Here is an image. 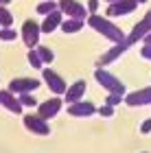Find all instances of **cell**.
<instances>
[{
    "mask_svg": "<svg viewBox=\"0 0 151 153\" xmlns=\"http://www.w3.org/2000/svg\"><path fill=\"white\" fill-rule=\"evenodd\" d=\"M0 105L4 109H9L11 114H22V105H20L18 96L11 94L9 90H0Z\"/></svg>",
    "mask_w": 151,
    "mask_h": 153,
    "instance_id": "obj_13",
    "label": "cell"
},
{
    "mask_svg": "<svg viewBox=\"0 0 151 153\" xmlns=\"http://www.w3.org/2000/svg\"><path fill=\"white\" fill-rule=\"evenodd\" d=\"M140 131H142V134H149V131H151V118L140 125Z\"/></svg>",
    "mask_w": 151,
    "mask_h": 153,
    "instance_id": "obj_26",
    "label": "cell"
},
{
    "mask_svg": "<svg viewBox=\"0 0 151 153\" xmlns=\"http://www.w3.org/2000/svg\"><path fill=\"white\" fill-rule=\"evenodd\" d=\"M24 127L31 131V134H37V136H48L51 134V127L44 118H39L37 114H26L24 118Z\"/></svg>",
    "mask_w": 151,
    "mask_h": 153,
    "instance_id": "obj_8",
    "label": "cell"
},
{
    "mask_svg": "<svg viewBox=\"0 0 151 153\" xmlns=\"http://www.w3.org/2000/svg\"><path fill=\"white\" fill-rule=\"evenodd\" d=\"M94 79H97L99 85L105 88L109 94H121V96H125V83H123L118 76H114L109 70H105V68H97V70H94Z\"/></svg>",
    "mask_w": 151,
    "mask_h": 153,
    "instance_id": "obj_2",
    "label": "cell"
},
{
    "mask_svg": "<svg viewBox=\"0 0 151 153\" xmlns=\"http://www.w3.org/2000/svg\"><path fill=\"white\" fill-rule=\"evenodd\" d=\"M140 55H142L145 59H149V61H151V46H149V44H145V46L140 48Z\"/></svg>",
    "mask_w": 151,
    "mask_h": 153,
    "instance_id": "obj_25",
    "label": "cell"
},
{
    "mask_svg": "<svg viewBox=\"0 0 151 153\" xmlns=\"http://www.w3.org/2000/svg\"><path fill=\"white\" fill-rule=\"evenodd\" d=\"M97 7H99V0H88V7H86V9H88V13L92 16V13H97Z\"/></svg>",
    "mask_w": 151,
    "mask_h": 153,
    "instance_id": "obj_24",
    "label": "cell"
},
{
    "mask_svg": "<svg viewBox=\"0 0 151 153\" xmlns=\"http://www.w3.org/2000/svg\"><path fill=\"white\" fill-rule=\"evenodd\" d=\"M42 85L39 79H33V76H18V79H11L9 83V92L11 94H31Z\"/></svg>",
    "mask_w": 151,
    "mask_h": 153,
    "instance_id": "obj_3",
    "label": "cell"
},
{
    "mask_svg": "<svg viewBox=\"0 0 151 153\" xmlns=\"http://www.w3.org/2000/svg\"><path fill=\"white\" fill-rule=\"evenodd\" d=\"M86 90H88V83L83 81V79H79V81H74L72 85H68V90H66V101L64 103H77V101H83V94H86Z\"/></svg>",
    "mask_w": 151,
    "mask_h": 153,
    "instance_id": "obj_10",
    "label": "cell"
},
{
    "mask_svg": "<svg viewBox=\"0 0 151 153\" xmlns=\"http://www.w3.org/2000/svg\"><path fill=\"white\" fill-rule=\"evenodd\" d=\"M97 114H101V116L109 118V116H114V107H112V105H101V107L97 109Z\"/></svg>",
    "mask_w": 151,
    "mask_h": 153,
    "instance_id": "obj_23",
    "label": "cell"
},
{
    "mask_svg": "<svg viewBox=\"0 0 151 153\" xmlns=\"http://www.w3.org/2000/svg\"><path fill=\"white\" fill-rule=\"evenodd\" d=\"M57 7H59V11L64 13V16L74 18V20H83L88 16V9L79 2V0H59Z\"/></svg>",
    "mask_w": 151,
    "mask_h": 153,
    "instance_id": "obj_6",
    "label": "cell"
},
{
    "mask_svg": "<svg viewBox=\"0 0 151 153\" xmlns=\"http://www.w3.org/2000/svg\"><path fill=\"white\" fill-rule=\"evenodd\" d=\"M136 2H138V4H140V2H147V0H136Z\"/></svg>",
    "mask_w": 151,
    "mask_h": 153,
    "instance_id": "obj_29",
    "label": "cell"
},
{
    "mask_svg": "<svg viewBox=\"0 0 151 153\" xmlns=\"http://www.w3.org/2000/svg\"><path fill=\"white\" fill-rule=\"evenodd\" d=\"M68 114L70 116H77V118H86V116H92L97 114V107H94L92 101H77L68 107Z\"/></svg>",
    "mask_w": 151,
    "mask_h": 153,
    "instance_id": "obj_12",
    "label": "cell"
},
{
    "mask_svg": "<svg viewBox=\"0 0 151 153\" xmlns=\"http://www.w3.org/2000/svg\"><path fill=\"white\" fill-rule=\"evenodd\" d=\"M83 29V20H74V18H66L61 22V31L64 33H77Z\"/></svg>",
    "mask_w": 151,
    "mask_h": 153,
    "instance_id": "obj_15",
    "label": "cell"
},
{
    "mask_svg": "<svg viewBox=\"0 0 151 153\" xmlns=\"http://www.w3.org/2000/svg\"><path fill=\"white\" fill-rule=\"evenodd\" d=\"M107 2H116V0H107Z\"/></svg>",
    "mask_w": 151,
    "mask_h": 153,
    "instance_id": "obj_30",
    "label": "cell"
},
{
    "mask_svg": "<svg viewBox=\"0 0 151 153\" xmlns=\"http://www.w3.org/2000/svg\"><path fill=\"white\" fill-rule=\"evenodd\" d=\"M61 105H64V101H61L59 96H53V99H48V101H44V103L37 105V116L44 118V120H51V118H55L59 114Z\"/></svg>",
    "mask_w": 151,
    "mask_h": 153,
    "instance_id": "obj_7",
    "label": "cell"
},
{
    "mask_svg": "<svg viewBox=\"0 0 151 153\" xmlns=\"http://www.w3.org/2000/svg\"><path fill=\"white\" fill-rule=\"evenodd\" d=\"M53 2H55V0H53Z\"/></svg>",
    "mask_w": 151,
    "mask_h": 153,
    "instance_id": "obj_31",
    "label": "cell"
},
{
    "mask_svg": "<svg viewBox=\"0 0 151 153\" xmlns=\"http://www.w3.org/2000/svg\"><path fill=\"white\" fill-rule=\"evenodd\" d=\"M35 51H37V57L42 59V64H51V61L55 59V53L48 46H35Z\"/></svg>",
    "mask_w": 151,
    "mask_h": 153,
    "instance_id": "obj_17",
    "label": "cell"
},
{
    "mask_svg": "<svg viewBox=\"0 0 151 153\" xmlns=\"http://www.w3.org/2000/svg\"><path fill=\"white\" fill-rule=\"evenodd\" d=\"M18 101H20V105H22V107H37L39 105V101L33 94H20Z\"/></svg>",
    "mask_w": 151,
    "mask_h": 153,
    "instance_id": "obj_19",
    "label": "cell"
},
{
    "mask_svg": "<svg viewBox=\"0 0 151 153\" xmlns=\"http://www.w3.org/2000/svg\"><path fill=\"white\" fill-rule=\"evenodd\" d=\"M88 24H90L94 31H99L103 37L112 39L114 44H123V42H125V37H127L118 24H114L109 18H103V16H99V13H92V16L88 18Z\"/></svg>",
    "mask_w": 151,
    "mask_h": 153,
    "instance_id": "obj_1",
    "label": "cell"
},
{
    "mask_svg": "<svg viewBox=\"0 0 151 153\" xmlns=\"http://www.w3.org/2000/svg\"><path fill=\"white\" fill-rule=\"evenodd\" d=\"M123 101H125L127 105H132V107L151 105V85H149V88H142V90H136V92L125 94V99H123Z\"/></svg>",
    "mask_w": 151,
    "mask_h": 153,
    "instance_id": "obj_9",
    "label": "cell"
},
{
    "mask_svg": "<svg viewBox=\"0 0 151 153\" xmlns=\"http://www.w3.org/2000/svg\"><path fill=\"white\" fill-rule=\"evenodd\" d=\"M16 37H18L16 29H11V26H9V29H0V39H2V42H13Z\"/></svg>",
    "mask_w": 151,
    "mask_h": 153,
    "instance_id": "obj_21",
    "label": "cell"
},
{
    "mask_svg": "<svg viewBox=\"0 0 151 153\" xmlns=\"http://www.w3.org/2000/svg\"><path fill=\"white\" fill-rule=\"evenodd\" d=\"M59 7L53 2V0H44V2H39L37 4V13H42V16H48V13H53V11H57Z\"/></svg>",
    "mask_w": 151,
    "mask_h": 153,
    "instance_id": "obj_18",
    "label": "cell"
},
{
    "mask_svg": "<svg viewBox=\"0 0 151 153\" xmlns=\"http://www.w3.org/2000/svg\"><path fill=\"white\" fill-rule=\"evenodd\" d=\"M22 39H24V44L29 46V48H35L39 44V35H42V31H39V24L35 22V20H24V24H22Z\"/></svg>",
    "mask_w": 151,
    "mask_h": 153,
    "instance_id": "obj_5",
    "label": "cell"
},
{
    "mask_svg": "<svg viewBox=\"0 0 151 153\" xmlns=\"http://www.w3.org/2000/svg\"><path fill=\"white\" fill-rule=\"evenodd\" d=\"M145 44H149V46H151V33H149V35L145 37Z\"/></svg>",
    "mask_w": 151,
    "mask_h": 153,
    "instance_id": "obj_27",
    "label": "cell"
},
{
    "mask_svg": "<svg viewBox=\"0 0 151 153\" xmlns=\"http://www.w3.org/2000/svg\"><path fill=\"white\" fill-rule=\"evenodd\" d=\"M61 22H64V13L57 9V11L48 13V16H44V22L39 24V31L42 33H53L57 26H61Z\"/></svg>",
    "mask_w": 151,
    "mask_h": 153,
    "instance_id": "obj_14",
    "label": "cell"
},
{
    "mask_svg": "<svg viewBox=\"0 0 151 153\" xmlns=\"http://www.w3.org/2000/svg\"><path fill=\"white\" fill-rule=\"evenodd\" d=\"M42 79H44V83L51 88V92H55V94H66V90H68V85H66V81H64V76H61L59 72H55L53 68H42Z\"/></svg>",
    "mask_w": 151,
    "mask_h": 153,
    "instance_id": "obj_4",
    "label": "cell"
},
{
    "mask_svg": "<svg viewBox=\"0 0 151 153\" xmlns=\"http://www.w3.org/2000/svg\"><path fill=\"white\" fill-rule=\"evenodd\" d=\"M138 2L136 0H116V2H109L107 7V16H127V13H132Z\"/></svg>",
    "mask_w": 151,
    "mask_h": 153,
    "instance_id": "obj_11",
    "label": "cell"
},
{
    "mask_svg": "<svg viewBox=\"0 0 151 153\" xmlns=\"http://www.w3.org/2000/svg\"><path fill=\"white\" fill-rule=\"evenodd\" d=\"M123 99H125V96H121V94H107L105 105H112V107H116L118 103H123Z\"/></svg>",
    "mask_w": 151,
    "mask_h": 153,
    "instance_id": "obj_22",
    "label": "cell"
},
{
    "mask_svg": "<svg viewBox=\"0 0 151 153\" xmlns=\"http://www.w3.org/2000/svg\"><path fill=\"white\" fill-rule=\"evenodd\" d=\"M26 59H29V64H31L33 68H37V70H42V68H44L42 59L37 57V51H35V48H31V51H29V55H26Z\"/></svg>",
    "mask_w": 151,
    "mask_h": 153,
    "instance_id": "obj_20",
    "label": "cell"
},
{
    "mask_svg": "<svg viewBox=\"0 0 151 153\" xmlns=\"http://www.w3.org/2000/svg\"><path fill=\"white\" fill-rule=\"evenodd\" d=\"M9 2H11V0H0V4H4V7L9 4Z\"/></svg>",
    "mask_w": 151,
    "mask_h": 153,
    "instance_id": "obj_28",
    "label": "cell"
},
{
    "mask_svg": "<svg viewBox=\"0 0 151 153\" xmlns=\"http://www.w3.org/2000/svg\"><path fill=\"white\" fill-rule=\"evenodd\" d=\"M11 24H13V13L4 4H0V29H9Z\"/></svg>",
    "mask_w": 151,
    "mask_h": 153,
    "instance_id": "obj_16",
    "label": "cell"
}]
</instances>
